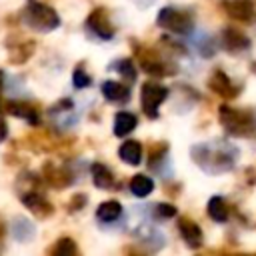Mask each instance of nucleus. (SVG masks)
<instances>
[{
    "mask_svg": "<svg viewBox=\"0 0 256 256\" xmlns=\"http://www.w3.org/2000/svg\"><path fill=\"white\" fill-rule=\"evenodd\" d=\"M178 232H180V236H182V240L190 246V248H200L202 246V230H200V226L194 222V220H190V218H180L178 220Z\"/></svg>",
    "mask_w": 256,
    "mask_h": 256,
    "instance_id": "nucleus-13",
    "label": "nucleus"
},
{
    "mask_svg": "<svg viewBox=\"0 0 256 256\" xmlns=\"http://www.w3.org/2000/svg\"><path fill=\"white\" fill-rule=\"evenodd\" d=\"M22 20L28 28L36 32H52L60 26V16L58 12L42 2H28L26 8L22 10Z\"/></svg>",
    "mask_w": 256,
    "mask_h": 256,
    "instance_id": "nucleus-3",
    "label": "nucleus"
},
{
    "mask_svg": "<svg viewBox=\"0 0 256 256\" xmlns=\"http://www.w3.org/2000/svg\"><path fill=\"white\" fill-rule=\"evenodd\" d=\"M152 214H154V218H158V220H168V218H174V216H176V208H174L172 204L160 202V204H156V206L152 208Z\"/></svg>",
    "mask_w": 256,
    "mask_h": 256,
    "instance_id": "nucleus-28",
    "label": "nucleus"
},
{
    "mask_svg": "<svg viewBox=\"0 0 256 256\" xmlns=\"http://www.w3.org/2000/svg\"><path fill=\"white\" fill-rule=\"evenodd\" d=\"M220 124L226 128L228 134L232 136H254L256 134V114L250 110H238L230 106H220L218 110Z\"/></svg>",
    "mask_w": 256,
    "mask_h": 256,
    "instance_id": "nucleus-2",
    "label": "nucleus"
},
{
    "mask_svg": "<svg viewBox=\"0 0 256 256\" xmlns=\"http://www.w3.org/2000/svg\"><path fill=\"white\" fill-rule=\"evenodd\" d=\"M20 200L22 204L38 218H48L54 214V206L52 202L40 192V188H28V190H20Z\"/></svg>",
    "mask_w": 256,
    "mask_h": 256,
    "instance_id": "nucleus-6",
    "label": "nucleus"
},
{
    "mask_svg": "<svg viewBox=\"0 0 256 256\" xmlns=\"http://www.w3.org/2000/svg\"><path fill=\"white\" fill-rule=\"evenodd\" d=\"M136 56H138V62H140V68L150 74V76H166L170 74L172 70L168 68V64L152 50H146L144 46H138L136 48Z\"/></svg>",
    "mask_w": 256,
    "mask_h": 256,
    "instance_id": "nucleus-8",
    "label": "nucleus"
},
{
    "mask_svg": "<svg viewBox=\"0 0 256 256\" xmlns=\"http://www.w3.org/2000/svg\"><path fill=\"white\" fill-rule=\"evenodd\" d=\"M50 254H54V256H74V254H78V248H76L72 238L64 236V238H58V242L52 246Z\"/></svg>",
    "mask_w": 256,
    "mask_h": 256,
    "instance_id": "nucleus-26",
    "label": "nucleus"
},
{
    "mask_svg": "<svg viewBox=\"0 0 256 256\" xmlns=\"http://www.w3.org/2000/svg\"><path fill=\"white\" fill-rule=\"evenodd\" d=\"M168 98V88L156 82H144L140 88V106L148 118H158V108L160 104Z\"/></svg>",
    "mask_w": 256,
    "mask_h": 256,
    "instance_id": "nucleus-5",
    "label": "nucleus"
},
{
    "mask_svg": "<svg viewBox=\"0 0 256 256\" xmlns=\"http://www.w3.org/2000/svg\"><path fill=\"white\" fill-rule=\"evenodd\" d=\"M90 174H92V182H94L96 188H104V190H108V188L114 186V172H112L106 164H102V162H94V164L90 166Z\"/></svg>",
    "mask_w": 256,
    "mask_h": 256,
    "instance_id": "nucleus-18",
    "label": "nucleus"
},
{
    "mask_svg": "<svg viewBox=\"0 0 256 256\" xmlns=\"http://www.w3.org/2000/svg\"><path fill=\"white\" fill-rule=\"evenodd\" d=\"M42 176L46 180L48 186L52 188H68L72 184V172L68 168H64L62 164H54V162H46L42 166Z\"/></svg>",
    "mask_w": 256,
    "mask_h": 256,
    "instance_id": "nucleus-9",
    "label": "nucleus"
},
{
    "mask_svg": "<svg viewBox=\"0 0 256 256\" xmlns=\"http://www.w3.org/2000/svg\"><path fill=\"white\" fill-rule=\"evenodd\" d=\"M86 202H88V196L86 194H74L72 200L68 202V210L70 212H80L86 206Z\"/></svg>",
    "mask_w": 256,
    "mask_h": 256,
    "instance_id": "nucleus-29",
    "label": "nucleus"
},
{
    "mask_svg": "<svg viewBox=\"0 0 256 256\" xmlns=\"http://www.w3.org/2000/svg\"><path fill=\"white\" fill-rule=\"evenodd\" d=\"M118 156L122 162L130 164V166H138L142 162V144L138 140H126L118 148Z\"/></svg>",
    "mask_w": 256,
    "mask_h": 256,
    "instance_id": "nucleus-19",
    "label": "nucleus"
},
{
    "mask_svg": "<svg viewBox=\"0 0 256 256\" xmlns=\"http://www.w3.org/2000/svg\"><path fill=\"white\" fill-rule=\"evenodd\" d=\"M224 10L230 18L240 22H250L254 16V6L250 0H228L224 2Z\"/></svg>",
    "mask_w": 256,
    "mask_h": 256,
    "instance_id": "nucleus-15",
    "label": "nucleus"
},
{
    "mask_svg": "<svg viewBox=\"0 0 256 256\" xmlns=\"http://www.w3.org/2000/svg\"><path fill=\"white\" fill-rule=\"evenodd\" d=\"M72 84H74V88H78V90L88 88V86L92 84V76L86 72L84 64H78V66L74 68V74H72Z\"/></svg>",
    "mask_w": 256,
    "mask_h": 256,
    "instance_id": "nucleus-27",
    "label": "nucleus"
},
{
    "mask_svg": "<svg viewBox=\"0 0 256 256\" xmlns=\"http://www.w3.org/2000/svg\"><path fill=\"white\" fill-rule=\"evenodd\" d=\"M208 216L214 220V222H226L228 220V206L224 202L222 196H212L208 200Z\"/></svg>",
    "mask_w": 256,
    "mask_h": 256,
    "instance_id": "nucleus-24",
    "label": "nucleus"
},
{
    "mask_svg": "<svg viewBox=\"0 0 256 256\" xmlns=\"http://www.w3.org/2000/svg\"><path fill=\"white\" fill-rule=\"evenodd\" d=\"M34 48H36L34 40H20V42H16L14 46L8 48L10 50L8 52V58H10L12 64H24L34 54Z\"/></svg>",
    "mask_w": 256,
    "mask_h": 256,
    "instance_id": "nucleus-20",
    "label": "nucleus"
},
{
    "mask_svg": "<svg viewBox=\"0 0 256 256\" xmlns=\"http://www.w3.org/2000/svg\"><path fill=\"white\" fill-rule=\"evenodd\" d=\"M192 160L208 174H222L234 168L238 150L228 146L226 142H212V144H196L190 150Z\"/></svg>",
    "mask_w": 256,
    "mask_h": 256,
    "instance_id": "nucleus-1",
    "label": "nucleus"
},
{
    "mask_svg": "<svg viewBox=\"0 0 256 256\" xmlns=\"http://www.w3.org/2000/svg\"><path fill=\"white\" fill-rule=\"evenodd\" d=\"M2 234H4V226H2V222H0V238H2Z\"/></svg>",
    "mask_w": 256,
    "mask_h": 256,
    "instance_id": "nucleus-32",
    "label": "nucleus"
},
{
    "mask_svg": "<svg viewBox=\"0 0 256 256\" xmlns=\"http://www.w3.org/2000/svg\"><path fill=\"white\" fill-rule=\"evenodd\" d=\"M136 126H138V118L132 112H124V110L116 112V116H114V134L118 138L128 136Z\"/></svg>",
    "mask_w": 256,
    "mask_h": 256,
    "instance_id": "nucleus-21",
    "label": "nucleus"
},
{
    "mask_svg": "<svg viewBox=\"0 0 256 256\" xmlns=\"http://www.w3.org/2000/svg\"><path fill=\"white\" fill-rule=\"evenodd\" d=\"M86 28L94 34V36H98V38H102V40H112L114 38V26H112V22H110V16H108V10L104 8V6H98V8H94L90 14H88V18H86Z\"/></svg>",
    "mask_w": 256,
    "mask_h": 256,
    "instance_id": "nucleus-7",
    "label": "nucleus"
},
{
    "mask_svg": "<svg viewBox=\"0 0 256 256\" xmlns=\"http://www.w3.org/2000/svg\"><path fill=\"white\" fill-rule=\"evenodd\" d=\"M12 234L18 242H30L36 236V226L26 216H14L12 218Z\"/></svg>",
    "mask_w": 256,
    "mask_h": 256,
    "instance_id": "nucleus-17",
    "label": "nucleus"
},
{
    "mask_svg": "<svg viewBox=\"0 0 256 256\" xmlns=\"http://www.w3.org/2000/svg\"><path fill=\"white\" fill-rule=\"evenodd\" d=\"M6 134H8V126H6V120L0 116V142L6 138Z\"/></svg>",
    "mask_w": 256,
    "mask_h": 256,
    "instance_id": "nucleus-30",
    "label": "nucleus"
},
{
    "mask_svg": "<svg viewBox=\"0 0 256 256\" xmlns=\"http://www.w3.org/2000/svg\"><path fill=\"white\" fill-rule=\"evenodd\" d=\"M222 44L228 52L238 54V52H244V50L250 48V38L246 34H242L240 30H236V28H226L222 32Z\"/></svg>",
    "mask_w": 256,
    "mask_h": 256,
    "instance_id": "nucleus-14",
    "label": "nucleus"
},
{
    "mask_svg": "<svg viewBox=\"0 0 256 256\" xmlns=\"http://www.w3.org/2000/svg\"><path fill=\"white\" fill-rule=\"evenodd\" d=\"M130 192L136 196V198H146L152 190H154V180L146 174H134L130 178V184H128Z\"/></svg>",
    "mask_w": 256,
    "mask_h": 256,
    "instance_id": "nucleus-23",
    "label": "nucleus"
},
{
    "mask_svg": "<svg viewBox=\"0 0 256 256\" xmlns=\"http://www.w3.org/2000/svg\"><path fill=\"white\" fill-rule=\"evenodd\" d=\"M102 96L108 100V102H116V104H122V102H128L130 100V88L122 82H114V80H106L102 84Z\"/></svg>",
    "mask_w": 256,
    "mask_h": 256,
    "instance_id": "nucleus-16",
    "label": "nucleus"
},
{
    "mask_svg": "<svg viewBox=\"0 0 256 256\" xmlns=\"http://www.w3.org/2000/svg\"><path fill=\"white\" fill-rule=\"evenodd\" d=\"M2 88H4V72L0 70V92H2Z\"/></svg>",
    "mask_w": 256,
    "mask_h": 256,
    "instance_id": "nucleus-31",
    "label": "nucleus"
},
{
    "mask_svg": "<svg viewBox=\"0 0 256 256\" xmlns=\"http://www.w3.org/2000/svg\"><path fill=\"white\" fill-rule=\"evenodd\" d=\"M122 214V204L118 200H104L96 208V218L100 222H116Z\"/></svg>",
    "mask_w": 256,
    "mask_h": 256,
    "instance_id": "nucleus-22",
    "label": "nucleus"
},
{
    "mask_svg": "<svg viewBox=\"0 0 256 256\" xmlns=\"http://www.w3.org/2000/svg\"><path fill=\"white\" fill-rule=\"evenodd\" d=\"M208 86H210V90H212L214 94H218V96H222V98H236L238 92H240V88L234 86L232 80H230L222 70H214V72H212V76H210V80H208Z\"/></svg>",
    "mask_w": 256,
    "mask_h": 256,
    "instance_id": "nucleus-11",
    "label": "nucleus"
},
{
    "mask_svg": "<svg viewBox=\"0 0 256 256\" xmlns=\"http://www.w3.org/2000/svg\"><path fill=\"white\" fill-rule=\"evenodd\" d=\"M6 110L12 114V116H18V118H24L28 124L32 126H38L40 124V112L36 106H32L30 102H24V100H10L6 102Z\"/></svg>",
    "mask_w": 256,
    "mask_h": 256,
    "instance_id": "nucleus-12",
    "label": "nucleus"
},
{
    "mask_svg": "<svg viewBox=\"0 0 256 256\" xmlns=\"http://www.w3.org/2000/svg\"><path fill=\"white\" fill-rule=\"evenodd\" d=\"M50 118H52V124L60 130H68L70 126L76 124V114H74V104L72 100H60L58 104H54L50 108Z\"/></svg>",
    "mask_w": 256,
    "mask_h": 256,
    "instance_id": "nucleus-10",
    "label": "nucleus"
},
{
    "mask_svg": "<svg viewBox=\"0 0 256 256\" xmlns=\"http://www.w3.org/2000/svg\"><path fill=\"white\" fill-rule=\"evenodd\" d=\"M156 24L172 34H190L194 28V20L188 12L178 10L174 6H166L158 12L156 16Z\"/></svg>",
    "mask_w": 256,
    "mask_h": 256,
    "instance_id": "nucleus-4",
    "label": "nucleus"
},
{
    "mask_svg": "<svg viewBox=\"0 0 256 256\" xmlns=\"http://www.w3.org/2000/svg\"><path fill=\"white\" fill-rule=\"evenodd\" d=\"M110 70H116L122 78H126V80H136V66H134V62L130 60V58H120V60H116L114 64H110Z\"/></svg>",
    "mask_w": 256,
    "mask_h": 256,
    "instance_id": "nucleus-25",
    "label": "nucleus"
}]
</instances>
